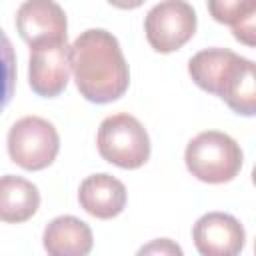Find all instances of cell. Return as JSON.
<instances>
[{"instance_id":"2","label":"cell","mask_w":256,"mask_h":256,"mask_svg":"<svg viewBox=\"0 0 256 256\" xmlns=\"http://www.w3.org/2000/svg\"><path fill=\"white\" fill-rule=\"evenodd\" d=\"M184 160L190 174L198 180L224 184L238 176L244 156L234 138L218 130H206L188 142Z\"/></svg>"},{"instance_id":"6","label":"cell","mask_w":256,"mask_h":256,"mask_svg":"<svg viewBox=\"0 0 256 256\" xmlns=\"http://www.w3.org/2000/svg\"><path fill=\"white\" fill-rule=\"evenodd\" d=\"M30 86L38 96H58L70 78V46L66 40H54L30 46Z\"/></svg>"},{"instance_id":"12","label":"cell","mask_w":256,"mask_h":256,"mask_svg":"<svg viewBox=\"0 0 256 256\" xmlns=\"http://www.w3.org/2000/svg\"><path fill=\"white\" fill-rule=\"evenodd\" d=\"M40 206L38 188L20 176H0V220L20 224L30 220Z\"/></svg>"},{"instance_id":"17","label":"cell","mask_w":256,"mask_h":256,"mask_svg":"<svg viewBox=\"0 0 256 256\" xmlns=\"http://www.w3.org/2000/svg\"><path fill=\"white\" fill-rule=\"evenodd\" d=\"M112 6L120 8V10H134L138 6H142L146 0H108Z\"/></svg>"},{"instance_id":"4","label":"cell","mask_w":256,"mask_h":256,"mask_svg":"<svg viewBox=\"0 0 256 256\" xmlns=\"http://www.w3.org/2000/svg\"><path fill=\"white\" fill-rule=\"evenodd\" d=\"M60 148L56 128L40 116H24L8 132V156L24 170L48 168Z\"/></svg>"},{"instance_id":"15","label":"cell","mask_w":256,"mask_h":256,"mask_svg":"<svg viewBox=\"0 0 256 256\" xmlns=\"http://www.w3.org/2000/svg\"><path fill=\"white\" fill-rule=\"evenodd\" d=\"M16 88V54L10 38L0 30V112L12 100Z\"/></svg>"},{"instance_id":"1","label":"cell","mask_w":256,"mask_h":256,"mask_svg":"<svg viewBox=\"0 0 256 256\" xmlns=\"http://www.w3.org/2000/svg\"><path fill=\"white\" fill-rule=\"evenodd\" d=\"M70 70L80 94L90 102L108 104L128 90V64L116 36L108 30L90 28L74 40Z\"/></svg>"},{"instance_id":"3","label":"cell","mask_w":256,"mask_h":256,"mask_svg":"<svg viewBox=\"0 0 256 256\" xmlns=\"http://www.w3.org/2000/svg\"><path fill=\"white\" fill-rule=\"evenodd\" d=\"M100 156L126 170L146 164L150 158V138L138 118L130 114H112L102 120L96 136Z\"/></svg>"},{"instance_id":"9","label":"cell","mask_w":256,"mask_h":256,"mask_svg":"<svg viewBox=\"0 0 256 256\" xmlns=\"http://www.w3.org/2000/svg\"><path fill=\"white\" fill-rule=\"evenodd\" d=\"M78 200L90 216L108 220L124 210L126 188L118 178L110 174H92L80 184Z\"/></svg>"},{"instance_id":"8","label":"cell","mask_w":256,"mask_h":256,"mask_svg":"<svg viewBox=\"0 0 256 256\" xmlns=\"http://www.w3.org/2000/svg\"><path fill=\"white\" fill-rule=\"evenodd\" d=\"M16 28L30 46L66 40V14L54 0H26L16 12Z\"/></svg>"},{"instance_id":"10","label":"cell","mask_w":256,"mask_h":256,"mask_svg":"<svg viewBox=\"0 0 256 256\" xmlns=\"http://www.w3.org/2000/svg\"><path fill=\"white\" fill-rule=\"evenodd\" d=\"M44 250L50 256H86L94 238L86 222L74 216H58L44 230Z\"/></svg>"},{"instance_id":"11","label":"cell","mask_w":256,"mask_h":256,"mask_svg":"<svg viewBox=\"0 0 256 256\" xmlns=\"http://www.w3.org/2000/svg\"><path fill=\"white\" fill-rule=\"evenodd\" d=\"M242 56L228 48H206L194 54L188 62V72L192 80L206 92L220 96L224 82L228 80L234 66Z\"/></svg>"},{"instance_id":"7","label":"cell","mask_w":256,"mask_h":256,"mask_svg":"<svg viewBox=\"0 0 256 256\" xmlns=\"http://www.w3.org/2000/svg\"><path fill=\"white\" fill-rule=\"evenodd\" d=\"M192 240L204 256H234L244 248L246 234L242 224L224 212H208L192 228Z\"/></svg>"},{"instance_id":"14","label":"cell","mask_w":256,"mask_h":256,"mask_svg":"<svg viewBox=\"0 0 256 256\" xmlns=\"http://www.w3.org/2000/svg\"><path fill=\"white\" fill-rule=\"evenodd\" d=\"M220 98L242 116H254L256 112V88H254V62L240 58L222 86Z\"/></svg>"},{"instance_id":"5","label":"cell","mask_w":256,"mask_h":256,"mask_svg":"<svg viewBox=\"0 0 256 256\" xmlns=\"http://www.w3.org/2000/svg\"><path fill=\"white\" fill-rule=\"evenodd\" d=\"M144 30L156 52H174L194 36L196 12L186 0H162L146 14Z\"/></svg>"},{"instance_id":"13","label":"cell","mask_w":256,"mask_h":256,"mask_svg":"<svg viewBox=\"0 0 256 256\" xmlns=\"http://www.w3.org/2000/svg\"><path fill=\"white\" fill-rule=\"evenodd\" d=\"M210 16L220 24H230L234 38L246 46H254L256 0H206Z\"/></svg>"},{"instance_id":"16","label":"cell","mask_w":256,"mask_h":256,"mask_svg":"<svg viewBox=\"0 0 256 256\" xmlns=\"http://www.w3.org/2000/svg\"><path fill=\"white\" fill-rule=\"evenodd\" d=\"M138 254H166V256L176 254V256H180V254H182V250H180V246H176L172 240L162 238V240H154L152 244H148V246L140 248V252H138Z\"/></svg>"}]
</instances>
